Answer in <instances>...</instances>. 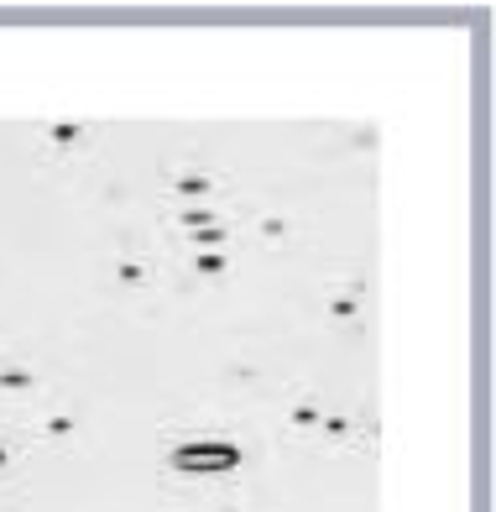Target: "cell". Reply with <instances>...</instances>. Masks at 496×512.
Instances as JSON below:
<instances>
[{
	"label": "cell",
	"mask_w": 496,
	"mask_h": 512,
	"mask_svg": "<svg viewBox=\"0 0 496 512\" xmlns=\"http://www.w3.org/2000/svg\"><path fill=\"white\" fill-rule=\"evenodd\" d=\"M178 465H183V471H220V465H235V450H230V445H204V450H178Z\"/></svg>",
	"instance_id": "cell-1"
}]
</instances>
